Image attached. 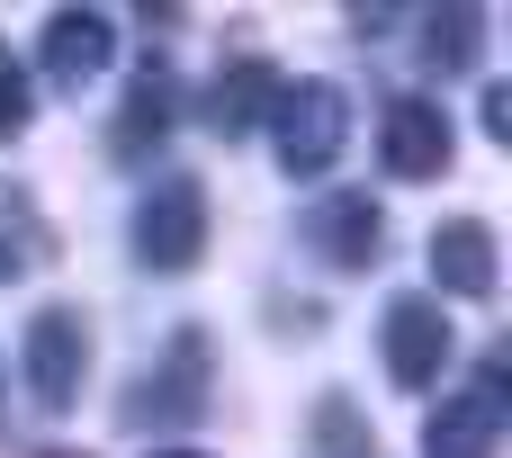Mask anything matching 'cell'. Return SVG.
I'll return each instance as SVG.
<instances>
[{"label":"cell","mask_w":512,"mask_h":458,"mask_svg":"<svg viewBox=\"0 0 512 458\" xmlns=\"http://www.w3.org/2000/svg\"><path fill=\"white\" fill-rule=\"evenodd\" d=\"M270 99H279V63H270V54H234V63L207 81V126H216V135H243V126L270 117Z\"/></svg>","instance_id":"obj_12"},{"label":"cell","mask_w":512,"mask_h":458,"mask_svg":"<svg viewBox=\"0 0 512 458\" xmlns=\"http://www.w3.org/2000/svg\"><path fill=\"white\" fill-rule=\"evenodd\" d=\"M378 351H387V378H396L405 396H432V387H441V369H450V306H441V297H423V288L387 297Z\"/></svg>","instance_id":"obj_5"},{"label":"cell","mask_w":512,"mask_h":458,"mask_svg":"<svg viewBox=\"0 0 512 458\" xmlns=\"http://www.w3.org/2000/svg\"><path fill=\"white\" fill-rule=\"evenodd\" d=\"M36 126V72H27V54L0 36V144H18Z\"/></svg>","instance_id":"obj_14"},{"label":"cell","mask_w":512,"mask_h":458,"mask_svg":"<svg viewBox=\"0 0 512 458\" xmlns=\"http://www.w3.org/2000/svg\"><path fill=\"white\" fill-rule=\"evenodd\" d=\"M504 414H512V378L504 360H486L468 387L441 396V414L423 423V458H495L504 450Z\"/></svg>","instance_id":"obj_4"},{"label":"cell","mask_w":512,"mask_h":458,"mask_svg":"<svg viewBox=\"0 0 512 458\" xmlns=\"http://www.w3.org/2000/svg\"><path fill=\"white\" fill-rule=\"evenodd\" d=\"M198 252H207V189L189 171H162L135 207V261L180 279V270H198Z\"/></svg>","instance_id":"obj_2"},{"label":"cell","mask_w":512,"mask_h":458,"mask_svg":"<svg viewBox=\"0 0 512 458\" xmlns=\"http://www.w3.org/2000/svg\"><path fill=\"white\" fill-rule=\"evenodd\" d=\"M18 270H27V252H18V243H9V234H0V288H9V279H18Z\"/></svg>","instance_id":"obj_16"},{"label":"cell","mask_w":512,"mask_h":458,"mask_svg":"<svg viewBox=\"0 0 512 458\" xmlns=\"http://www.w3.org/2000/svg\"><path fill=\"white\" fill-rule=\"evenodd\" d=\"M477 45H486V9H432L423 54H432L441 72H468V63H477Z\"/></svg>","instance_id":"obj_13"},{"label":"cell","mask_w":512,"mask_h":458,"mask_svg":"<svg viewBox=\"0 0 512 458\" xmlns=\"http://www.w3.org/2000/svg\"><path fill=\"white\" fill-rule=\"evenodd\" d=\"M0 387H9V378H0Z\"/></svg>","instance_id":"obj_18"},{"label":"cell","mask_w":512,"mask_h":458,"mask_svg":"<svg viewBox=\"0 0 512 458\" xmlns=\"http://www.w3.org/2000/svg\"><path fill=\"white\" fill-rule=\"evenodd\" d=\"M297 234H306V252L333 261V270H369V261L387 252V216H378L369 189H333V198H315Z\"/></svg>","instance_id":"obj_8"},{"label":"cell","mask_w":512,"mask_h":458,"mask_svg":"<svg viewBox=\"0 0 512 458\" xmlns=\"http://www.w3.org/2000/svg\"><path fill=\"white\" fill-rule=\"evenodd\" d=\"M432 279H441V297H468V306H486V297L504 288L495 225H486V216H450V225H432Z\"/></svg>","instance_id":"obj_9"},{"label":"cell","mask_w":512,"mask_h":458,"mask_svg":"<svg viewBox=\"0 0 512 458\" xmlns=\"http://www.w3.org/2000/svg\"><path fill=\"white\" fill-rule=\"evenodd\" d=\"M153 458H207V450H153Z\"/></svg>","instance_id":"obj_17"},{"label":"cell","mask_w":512,"mask_h":458,"mask_svg":"<svg viewBox=\"0 0 512 458\" xmlns=\"http://www.w3.org/2000/svg\"><path fill=\"white\" fill-rule=\"evenodd\" d=\"M108 54H117V18H108V9H54L27 72L54 81V90H90V81L108 72Z\"/></svg>","instance_id":"obj_6"},{"label":"cell","mask_w":512,"mask_h":458,"mask_svg":"<svg viewBox=\"0 0 512 458\" xmlns=\"http://www.w3.org/2000/svg\"><path fill=\"white\" fill-rule=\"evenodd\" d=\"M171 117H180V81H171V63H144L135 90H126V108H117V126H108V153L117 162H144L171 135Z\"/></svg>","instance_id":"obj_11"},{"label":"cell","mask_w":512,"mask_h":458,"mask_svg":"<svg viewBox=\"0 0 512 458\" xmlns=\"http://www.w3.org/2000/svg\"><path fill=\"white\" fill-rule=\"evenodd\" d=\"M342 144H351V99H342V81H324V72L279 81V99H270V153H279V171H288V180H324V171L342 162Z\"/></svg>","instance_id":"obj_1"},{"label":"cell","mask_w":512,"mask_h":458,"mask_svg":"<svg viewBox=\"0 0 512 458\" xmlns=\"http://www.w3.org/2000/svg\"><path fill=\"white\" fill-rule=\"evenodd\" d=\"M18 369H27V396L45 414H72V396L90 378V324H81V306H36L27 342H18Z\"/></svg>","instance_id":"obj_3"},{"label":"cell","mask_w":512,"mask_h":458,"mask_svg":"<svg viewBox=\"0 0 512 458\" xmlns=\"http://www.w3.org/2000/svg\"><path fill=\"white\" fill-rule=\"evenodd\" d=\"M450 144H459V126H450V108L441 99H387V117H378V162L396 171V180H432V171H450Z\"/></svg>","instance_id":"obj_7"},{"label":"cell","mask_w":512,"mask_h":458,"mask_svg":"<svg viewBox=\"0 0 512 458\" xmlns=\"http://www.w3.org/2000/svg\"><path fill=\"white\" fill-rule=\"evenodd\" d=\"M144 378H162V387H135L126 423H189L207 405V333H171L162 369H144Z\"/></svg>","instance_id":"obj_10"},{"label":"cell","mask_w":512,"mask_h":458,"mask_svg":"<svg viewBox=\"0 0 512 458\" xmlns=\"http://www.w3.org/2000/svg\"><path fill=\"white\" fill-rule=\"evenodd\" d=\"M315 441H324V458H378V441H369V423H360L351 396H324L315 405Z\"/></svg>","instance_id":"obj_15"}]
</instances>
